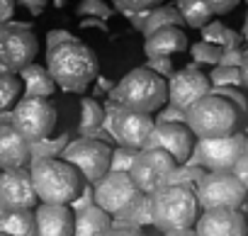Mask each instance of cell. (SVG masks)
Returning <instances> with one entry per match:
<instances>
[{
	"mask_svg": "<svg viewBox=\"0 0 248 236\" xmlns=\"http://www.w3.org/2000/svg\"><path fill=\"white\" fill-rule=\"evenodd\" d=\"M46 68L61 90L83 93L93 80H97L100 61H97V54L85 42L71 37L46 49Z\"/></svg>",
	"mask_w": 248,
	"mask_h": 236,
	"instance_id": "cell-1",
	"label": "cell"
},
{
	"mask_svg": "<svg viewBox=\"0 0 248 236\" xmlns=\"http://www.w3.org/2000/svg\"><path fill=\"white\" fill-rule=\"evenodd\" d=\"M30 173H32L39 202L71 205L85 188L83 185L85 178L80 175V171L73 163H68L66 158H61V156L32 161L30 163Z\"/></svg>",
	"mask_w": 248,
	"mask_h": 236,
	"instance_id": "cell-2",
	"label": "cell"
},
{
	"mask_svg": "<svg viewBox=\"0 0 248 236\" xmlns=\"http://www.w3.org/2000/svg\"><path fill=\"white\" fill-rule=\"evenodd\" d=\"M112 100L124 110L154 114L168 102V78L149 66L134 68L112 88Z\"/></svg>",
	"mask_w": 248,
	"mask_h": 236,
	"instance_id": "cell-3",
	"label": "cell"
},
{
	"mask_svg": "<svg viewBox=\"0 0 248 236\" xmlns=\"http://www.w3.org/2000/svg\"><path fill=\"white\" fill-rule=\"evenodd\" d=\"M197 190L190 185H163L154 192V226L166 231L190 229L200 219Z\"/></svg>",
	"mask_w": 248,
	"mask_h": 236,
	"instance_id": "cell-4",
	"label": "cell"
},
{
	"mask_svg": "<svg viewBox=\"0 0 248 236\" xmlns=\"http://www.w3.org/2000/svg\"><path fill=\"white\" fill-rule=\"evenodd\" d=\"M187 125L197 139H214L233 134L241 125V112L226 95H204L187 112Z\"/></svg>",
	"mask_w": 248,
	"mask_h": 236,
	"instance_id": "cell-5",
	"label": "cell"
},
{
	"mask_svg": "<svg viewBox=\"0 0 248 236\" xmlns=\"http://www.w3.org/2000/svg\"><path fill=\"white\" fill-rule=\"evenodd\" d=\"M154 117L146 112H134V110H124L114 100L105 107V129L122 144L129 149H146L151 134H154Z\"/></svg>",
	"mask_w": 248,
	"mask_h": 236,
	"instance_id": "cell-6",
	"label": "cell"
},
{
	"mask_svg": "<svg viewBox=\"0 0 248 236\" xmlns=\"http://www.w3.org/2000/svg\"><path fill=\"white\" fill-rule=\"evenodd\" d=\"M197 200L202 212L204 209H241L248 200V190L236 178L233 171H207L200 180Z\"/></svg>",
	"mask_w": 248,
	"mask_h": 236,
	"instance_id": "cell-7",
	"label": "cell"
},
{
	"mask_svg": "<svg viewBox=\"0 0 248 236\" xmlns=\"http://www.w3.org/2000/svg\"><path fill=\"white\" fill-rule=\"evenodd\" d=\"M61 158L73 163L80 171V175L85 178V183L95 185L112 168V146L95 139V137H80V139L68 142Z\"/></svg>",
	"mask_w": 248,
	"mask_h": 236,
	"instance_id": "cell-8",
	"label": "cell"
},
{
	"mask_svg": "<svg viewBox=\"0 0 248 236\" xmlns=\"http://www.w3.org/2000/svg\"><path fill=\"white\" fill-rule=\"evenodd\" d=\"M246 149H248V137L241 132L214 139H200L187 163L202 166L207 171H233L236 161L243 156Z\"/></svg>",
	"mask_w": 248,
	"mask_h": 236,
	"instance_id": "cell-9",
	"label": "cell"
},
{
	"mask_svg": "<svg viewBox=\"0 0 248 236\" xmlns=\"http://www.w3.org/2000/svg\"><path fill=\"white\" fill-rule=\"evenodd\" d=\"M56 107L49 102V97L22 95V100L13 107V125L30 142L46 139L56 127Z\"/></svg>",
	"mask_w": 248,
	"mask_h": 236,
	"instance_id": "cell-10",
	"label": "cell"
},
{
	"mask_svg": "<svg viewBox=\"0 0 248 236\" xmlns=\"http://www.w3.org/2000/svg\"><path fill=\"white\" fill-rule=\"evenodd\" d=\"M39 51V42L34 32L22 22H5L0 25V61L8 71L20 73L30 63H34Z\"/></svg>",
	"mask_w": 248,
	"mask_h": 236,
	"instance_id": "cell-11",
	"label": "cell"
},
{
	"mask_svg": "<svg viewBox=\"0 0 248 236\" xmlns=\"http://www.w3.org/2000/svg\"><path fill=\"white\" fill-rule=\"evenodd\" d=\"M178 166L180 163L163 149H141L129 173L141 192L154 195L156 190L168 185V180Z\"/></svg>",
	"mask_w": 248,
	"mask_h": 236,
	"instance_id": "cell-12",
	"label": "cell"
},
{
	"mask_svg": "<svg viewBox=\"0 0 248 236\" xmlns=\"http://www.w3.org/2000/svg\"><path fill=\"white\" fill-rule=\"evenodd\" d=\"M39 197L30 168H8L0 173V209H37Z\"/></svg>",
	"mask_w": 248,
	"mask_h": 236,
	"instance_id": "cell-13",
	"label": "cell"
},
{
	"mask_svg": "<svg viewBox=\"0 0 248 236\" xmlns=\"http://www.w3.org/2000/svg\"><path fill=\"white\" fill-rule=\"evenodd\" d=\"M93 188H95V205L102 207L105 212H109L112 217H117L124 207H127L141 192L137 188L132 173H122V171H109Z\"/></svg>",
	"mask_w": 248,
	"mask_h": 236,
	"instance_id": "cell-14",
	"label": "cell"
},
{
	"mask_svg": "<svg viewBox=\"0 0 248 236\" xmlns=\"http://www.w3.org/2000/svg\"><path fill=\"white\" fill-rule=\"evenodd\" d=\"M209 93H212V80L200 68L185 66L168 78V102L183 112H187L197 100H202Z\"/></svg>",
	"mask_w": 248,
	"mask_h": 236,
	"instance_id": "cell-15",
	"label": "cell"
},
{
	"mask_svg": "<svg viewBox=\"0 0 248 236\" xmlns=\"http://www.w3.org/2000/svg\"><path fill=\"white\" fill-rule=\"evenodd\" d=\"M146 149H163L183 166L192 158V151H195L192 129L187 122H156Z\"/></svg>",
	"mask_w": 248,
	"mask_h": 236,
	"instance_id": "cell-16",
	"label": "cell"
},
{
	"mask_svg": "<svg viewBox=\"0 0 248 236\" xmlns=\"http://www.w3.org/2000/svg\"><path fill=\"white\" fill-rule=\"evenodd\" d=\"M195 229L200 236H248V219L241 209H204Z\"/></svg>",
	"mask_w": 248,
	"mask_h": 236,
	"instance_id": "cell-17",
	"label": "cell"
},
{
	"mask_svg": "<svg viewBox=\"0 0 248 236\" xmlns=\"http://www.w3.org/2000/svg\"><path fill=\"white\" fill-rule=\"evenodd\" d=\"M37 236H73L76 212L71 205H49L39 202L37 209Z\"/></svg>",
	"mask_w": 248,
	"mask_h": 236,
	"instance_id": "cell-18",
	"label": "cell"
},
{
	"mask_svg": "<svg viewBox=\"0 0 248 236\" xmlns=\"http://www.w3.org/2000/svg\"><path fill=\"white\" fill-rule=\"evenodd\" d=\"M32 163L30 139H25L13 122L0 125V168H25Z\"/></svg>",
	"mask_w": 248,
	"mask_h": 236,
	"instance_id": "cell-19",
	"label": "cell"
},
{
	"mask_svg": "<svg viewBox=\"0 0 248 236\" xmlns=\"http://www.w3.org/2000/svg\"><path fill=\"white\" fill-rule=\"evenodd\" d=\"M187 49H190L187 34L178 25L161 27L154 34H149L146 42H144V51H146L149 59H154V56H173V54H180V51H187Z\"/></svg>",
	"mask_w": 248,
	"mask_h": 236,
	"instance_id": "cell-20",
	"label": "cell"
},
{
	"mask_svg": "<svg viewBox=\"0 0 248 236\" xmlns=\"http://www.w3.org/2000/svg\"><path fill=\"white\" fill-rule=\"evenodd\" d=\"M114 226V217L97 205H90L83 212H76L73 236H107Z\"/></svg>",
	"mask_w": 248,
	"mask_h": 236,
	"instance_id": "cell-21",
	"label": "cell"
},
{
	"mask_svg": "<svg viewBox=\"0 0 248 236\" xmlns=\"http://www.w3.org/2000/svg\"><path fill=\"white\" fill-rule=\"evenodd\" d=\"M114 219L119 221L114 226H139V229L154 226V195L139 192Z\"/></svg>",
	"mask_w": 248,
	"mask_h": 236,
	"instance_id": "cell-22",
	"label": "cell"
},
{
	"mask_svg": "<svg viewBox=\"0 0 248 236\" xmlns=\"http://www.w3.org/2000/svg\"><path fill=\"white\" fill-rule=\"evenodd\" d=\"M20 78L25 83V95H30V97H51L54 90L59 88L54 76L49 73V68H44L39 63H30L27 68H22Z\"/></svg>",
	"mask_w": 248,
	"mask_h": 236,
	"instance_id": "cell-23",
	"label": "cell"
},
{
	"mask_svg": "<svg viewBox=\"0 0 248 236\" xmlns=\"http://www.w3.org/2000/svg\"><path fill=\"white\" fill-rule=\"evenodd\" d=\"M0 231L10 236H37V214L34 209H0Z\"/></svg>",
	"mask_w": 248,
	"mask_h": 236,
	"instance_id": "cell-24",
	"label": "cell"
},
{
	"mask_svg": "<svg viewBox=\"0 0 248 236\" xmlns=\"http://www.w3.org/2000/svg\"><path fill=\"white\" fill-rule=\"evenodd\" d=\"M102 127H105V107L95 97L80 100V125H78V132L83 137H95Z\"/></svg>",
	"mask_w": 248,
	"mask_h": 236,
	"instance_id": "cell-25",
	"label": "cell"
},
{
	"mask_svg": "<svg viewBox=\"0 0 248 236\" xmlns=\"http://www.w3.org/2000/svg\"><path fill=\"white\" fill-rule=\"evenodd\" d=\"M175 5H178V10H180V15H183V20H185L187 27L202 30L204 25L212 22V15L214 13H212L207 0H178Z\"/></svg>",
	"mask_w": 248,
	"mask_h": 236,
	"instance_id": "cell-26",
	"label": "cell"
},
{
	"mask_svg": "<svg viewBox=\"0 0 248 236\" xmlns=\"http://www.w3.org/2000/svg\"><path fill=\"white\" fill-rule=\"evenodd\" d=\"M25 95V83L20 78V73L5 71L0 73V112H8L10 107H15Z\"/></svg>",
	"mask_w": 248,
	"mask_h": 236,
	"instance_id": "cell-27",
	"label": "cell"
},
{
	"mask_svg": "<svg viewBox=\"0 0 248 236\" xmlns=\"http://www.w3.org/2000/svg\"><path fill=\"white\" fill-rule=\"evenodd\" d=\"M170 25H178V27H180V25H185V20H183V15H180L178 5H158V8L149 10L144 34L149 37V34H154L156 30H161V27H170Z\"/></svg>",
	"mask_w": 248,
	"mask_h": 236,
	"instance_id": "cell-28",
	"label": "cell"
},
{
	"mask_svg": "<svg viewBox=\"0 0 248 236\" xmlns=\"http://www.w3.org/2000/svg\"><path fill=\"white\" fill-rule=\"evenodd\" d=\"M202 39L204 42H212L217 47H224V49H233L243 42V34L229 30L224 22H209L202 27Z\"/></svg>",
	"mask_w": 248,
	"mask_h": 236,
	"instance_id": "cell-29",
	"label": "cell"
},
{
	"mask_svg": "<svg viewBox=\"0 0 248 236\" xmlns=\"http://www.w3.org/2000/svg\"><path fill=\"white\" fill-rule=\"evenodd\" d=\"M68 146L66 137H59V139H39V142H30V151H32V161H39V158H54V156H61L63 149Z\"/></svg>",
	"mask_w": 248,
	"mask_h": 236,
	"instance_id": "cell-30",
	"label": "cell"
},
{
	"mask_svg": "<svg viewBox=\"0 0 248 236\" xmlns=\"http://www.w3.org/2000/svg\"><path fill=\"white\" fill-rule=\"evenodd\" d=\"M190 54L195 59V63H202V66H219L221 63V54H224V47H217L212 42H197L190 47Z\"/></svg>",
	"mask_w": 248,
	"mask_h": 236,
	"instance_id": "cell-31",
	"label": "cell"
},
{
	"mask_svg": "<svg viewBox=\"0 0 248 236\" xmlns=\"http://www.w3.org/2000/svg\"><path fill=\"white\" fill-rule=\"evenodd\" d=\"M204 175H207V168L195 166V163H183V166H178V168L173 171L168 185L175 183V185H190V188H197L200 180H202Z\"/></svg>",
	"mask_w": 248,
	"mask_h": 236,
	"instance_id": "cell-32",
	"label": "cell"
},
{
	"mask_svg": "<svg viewBox=\"0 0 248 236\" xmlns=\"http://www.w3.org/2000/svg\"><path fill=\"white\" fill-rule=\"evenodd\" d=\"M209 80H212V85H231V88H238V85H243V73H241V68H236V66H221V63H219V66L212 71Z\"/></svg>",
	"mask_w": 248,
	"mask_h": 236,
	"instance_id": "cell-33",
	"label": "cell"
},
{
	"mask_svg": "<svg viewBox=\"0 0 248 236\" xmlns=\"http://www.w3.org/2000/svg\"><path fill=\"white\" fill-rule=\"evenodd\" d=\"M139 151L137 149H129V146H119V149H112V168L109 171H122V173H129L134 161H137Z\"/></svg>",
	"mask_w": 248,
	"mask_h": 236,
	"instance_id": "cell-34",
	"label": "cell"
},
{
	"mask_svg": "<svg viewBox=\"0 0 248 236\" xmlns=\"http://www.w3.org/2000/svg\"><path fill=\"white\" fill-rule=\"evenodd\" d=\"M78 15H80V17L109 20V17H112V8L105 3V0H80V5H78Z\"/></svg>",
	"mask_w": 248,
	"mask_h": 236,
	"instance_id": "cell-35",
	"label": "cell"
},
{
	"mask_svg": "<svg viewBox=\"0 0 248 236\" xmlns=\"http://www.w3.org/2000/svg\"><path fill=\"white\" fill-rule=\"evenodd\" d=\"M163 3V0H114V5L122 10V13H144V10H154Z\"/></svg>",
	"mask_w": 248,
	"mask_h": 236,
	"instance_id": "cell-36",
	"label": "cell"
},
{
	"mask_svg": "<svg viewBox=\"0 0 248 236\" xmlns=\"http://www.w3.org/2000/svg\"><path fill=\"white\" fill-rule=\"evenodd\" d=\"M146 66H149L151 71L161 73L163 78H170V76L175 73V71H173V61H170V56H154V59L146 61Z\"/></svg>",
	"mask_w": 248,
	"mask_h": 236,
	"instance_id": "cell-37",
	"label": "cell"
},
{
	"mask_svg": "<svg viewBox=\"0 0 248 236\" xmlns=\"http://www.w3.org/2000/svg\"><path fill=\"white\" fill-rule=\"evenodd\" d=\"M243 54H246V51H241L238 47H233V49H224V54H221V66H236V68H241V63H243Z\"/></svg>",
	"mask_w": 248,
	"mask_h": 236,
	"instance_id": "cell-38",
	"label": "cell"
},
{
	"mask_svg": "<svg viewBox=\"0 0 248 236\" xmlns=\"http://www.w3.org/2000/svg\"><path fill=\"white\" fill-rule=\"evenodd\" d=\"M233 173H236V178L243 183V188L248 190V149L243 151V156L236 161V166H233Z\"/></svg>",
	"mask_w": 248,
	"mask_h": 236,
	"instance_id": "cell-39",
	"label": "cell"
},
{
	"mask_svg": "<svg viewBox=\"0 0 248 236\" xmlns=\"http://www.w3.org/2000/svg\"><path fill=\"white\" fill-rule=\"evenodd\" d=\"M207 3H209L214 15H226V13H231L241 3V0H207Z\"/></svg>",
	"mask_w": 248,
	"mask_h": 236,
	"instance_id": "cell-40",
	"label": "cell"
},
{
	"mask_svg": "<svg viewBox=\"0 0 248 236\" xmlns=\"http://www.w3.org/2000/svg\"><path fill=\"white\" fill-rule=\"evenodd\" d=\"M17 8V0H0V25L10 22V17L15 15Z\"/></svg>",
	"mask_w": 248,
	"mask_h": 236,
	"instance_id": "cell-41",
	"label": "cell"
},
{
	"mask_svg": "<svg viewBox=\"0 0 248 236\" xmlns=\"http://www.w3.org/2000/svg\"><path fill=\"white\" fill-rule=\"evenodd\" d=\"M17 3H20L22 8H27V10L37 17V15H42V13L46 10V3H49V0H17Z\"/></svg>",
	"mask_w": 248,
	"mask_h": 236,
	"instance_id": "cell-42",
	"label": "cell"
},
{
	"mask_svg": "<svg viewBox=\"0 0 248 236\" xmlns=\"http://www.w3.org/2000/svg\"><path fill=\"white\" fill-rule=\"evenodd\" d=\"M73 34L71 32H66V30H51L49 32V37H46V49H51V47H56V44H61V42H66V39H71Z\"/></svg>",
	"mask_w": 248,
	"mask_h": 236,
	"instance_id": "cell-43",
	"label": "cell"
},
{
	"mask_svg": "<svg viewBox=\"0 0 248 236\" xmlns=\"http://www.w3.org/2000/svg\"><path fill=\"white\" fill-rule=\"evenodd\" d=\"M107 236H146L139 226H112Z\"/></svg>",
	"mask_w": 248,
	"mask_h": 236,
	"instance_id": "cell-44",
	"label": "cell"
},
{
	"mask_svg": "<svg viewBox=\"0 0 248 236\" xmlns=\"http://www.w3.org/2000/svg\"><path fill=\"white\" fill-rule=\"evenodd\" d=\"M146 17H149V10H144V13H132V15H129L132 25H134L137 30H141V32H144V27H146Z\"/></svg>",
	"mask_w": 248,
	"mask_h": 236,
	"instance_id": "cell-45",
	"label": "cell"
},
{
	"mask_svg": "<svg viewBox=\"0 0 248 236\" xmlns=\"http://www.w3.org/2000/svg\"><path fill=\"white\" fill-rule=\"evenodd\" d=\"M166 236H200L197 229H175V231H166Z\"/></svg>",
	"mask_w": 248,
	"mask_h": 236,
	"instance_id": "cell-46",
	"label": "cell"
},
{
	"mask_svg": "<svg viewBox=\"0 0 248 236\" xmlns=\"http://www.w3.org/2000/svg\"><path fill=\"white\" fill-rule=\"evenodd\" d=\"M241 73H243V83L248 85V51L243 54V63H241Z\"/></svg>",
	"mask_w": 248,
	"mask_h": 236,
	"instance_id": "cell-47",
	"label": "cell"
},
{
	"mask_svg": "<svg viewBox=\"0 0 248 236\" xmlns=\"http://www.w3.org/2000/svg\"><path fill=\"white\" fill-rule=\"evenodd\" d=\"M241 34H243V42H248V17H246V22H243V32H241Z\"/></svg>",
	"mask_w": 248,
	"mask_h": 236,
	"instance_id": "cell-48",
	"label": "cell"
},
{
	"mask_svg": "<svg viewBox=\"0 0 248 236\" xmlns=\"http://www.w3.org/2000/svg\"><path fill=\"white\" fill-rule=\"evenodd\" d=\"M5 71H8V66H5L3 61H0V73H5Z\"/></svg>",
	"mask_w": 248,
	"mask_h": 236,
	"instance_id": "cell-49",
	"label": "cell"
},
{
	"mask_svg": "<svg viewBox=\"0 0 248 236\" xmlns=\"http://www.w3.org/2000/svg\"><path fill=\"white\" fill-rule=\"evenodd\" d=\"M0 236H10V234H5V231H0Z\"/></svg>",
	"mask_w": 248,
	"mask_h": 236,
	"instance_id": "cell-50",
	"label": "cell"
},
{
	"mask_svg": "<svg viewBox=\"0 0 248 236\" xmlns=\"http://www.w3.org/2000/svg\"><path fill=\"white\" fill-rule=\"evenodd\" d=\"M246 3H248V0H246Z\"/></svg>",
	"mask_w": 248,
	"mask_h": 236,
	"instance_id": "cell-51",
	"label": "cell"
}]
</instances>
